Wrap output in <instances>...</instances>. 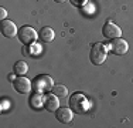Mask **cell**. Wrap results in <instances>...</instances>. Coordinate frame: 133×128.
Instances as JSON below:
<instances>
[{"instance_id":"cell-6","label":"cell","mask_w":133,"mask_h":128,"mask_svg":"<svg viewBox=\"0 0 133 128\" xmlns=\"http://www.w3.org/2000/svg\"><path fill=\"white\" fill-rule=\"evenodd\" d=\"M13 87H14L16 91L20 92V94H27V92H30L31 90H33V83H31L27 77L18 75L13 81Z\"/></svg>"},{"instance_id":"cell-9","label":"cell","mask_w":133,"mask_h":128,"mask_svg":"<svg viewBox=\"0 0 133 128\" xmlns=\"http://www.w3.org/2000/svg\"><path fill=\"white\" fill-rule=\"evenodd\" d=\"M55 118L62 124H68V123H71L72 118H74V111H72V108L59 107L58 110L55 111Z\"/></svg>"},{"instance_id":"cell-11","label":"cell","mask_w":133,"mask_h":128,"mask_svg":"<svg viewBox=\"0 0 133 128\" xmlns=\"http://www.w3.org/2000/svg\"><path fill=\"white\" fill-rule=\"evenodd\" d=\"M54 37H55V33H54V30L51 27H43L38 33V38L43 43H51L54 40Z\"/></svg>"},{"instance_id":"cell-14","label":"cell","mask_w":133,"mask_h":128,"mask_svg":"<svg viewBox=\"0 0 133 128\" xmlns=\"http://www.w3.org/2000/svg\"><path fill=\"white\" fill-rule=\"evenodd\" d=\"M51 91L57 95V97H59V98H61V97H66V95H68V88H66L65 85H62V84H55L52 87Z\"/></svg>"},{"instance_id":"cell-13","label":"cell","mask_w":133,"mask_h":128,"mask_svg":"<svg viewBox=\"0 0 133 128\" xmlns=\"http://www.w3.org/2000/svg\"><path fill=\"white\" fill-rule=\"evenodd\" d=\"M44 98L45 97H43V94L41 92H36L34 91V94H33V97H31V105H33L34 108H41L44 105Z\"/></svg>"},{"instance_id":"cell-16","label":"cell","mask_w":133,"mask_h":128,"mask_svg":"<svg viewBox=\"0 0 133 128\" xmlns=\"http://www.w3.org/2000/svg\"><path fill=\"white\" fill-rule=\"evenodd\" d=\"M87 0H72V4L74 6H82Z\"/></svg>"},{"instance_id":"cell-10","label":"cell","mask_w":133,"mask_h":128,"mask_svg":"<svg viewBox=\"0 0 133 128\" xmlns=\"http://www.w3.org/2000/svg\"><path fill=\"white\" fill-rule=\"evenodd\" d=\"M44 108L50 113H55L59 108V97H57L54 92L47 94L45 98H44Z\"/></svg>"},{"instance_id":"cell-7","label":"cell","mask_w":133,"mask_h":128,"mask_svg":"<svg viewBox=\"0 0 133 128\" xmlns=\"http://www.w3.org/2000/svg\"><path fill=\"white\" fill-rule=\"evenodd\" d=\"M109 50L112 51L113 54H116V56H123V54L128 53L129 50V44L126 40H123L122 37H118V38H113L112 43H110L109 46Z\"/></svg>"},{"instance_id":"cell-18","label":"cell","mask_w":133,"mask_h":128,"mask_svg":"<svg viewBox=\"0 0 133 128\" xmlns=\"http://www.w3.org/2000/svg\"><path fill=\"white\" fill-rule=\"evenodd\" d=\"M54 2H57V3H64V2H66V0H54Z\"/></svg>"},{"instance_id":"cell-3","label":"cell","mask_w":133,"mask_h":128,"mask_svg":"<svg viewBox=\"0 0 133 128\" xmlns=\"http://www.w3.org/2000/svg\"><path fill=\"white\" fill-rule=\"evenodd\" d=\"M89 59L91 63L95 64V66H101L103 61L106 60V47L103 43H95L92 47H91L89 51Z\"/></svg>"},{"instance_id":"cell-2","label":"cell","mask_w":133,"mask_h":128,"mask_svg":"<svg viewBox=\"0 0 133 128\" xmlns=\"http://www.w3.org/2000/svg\"><path fill=\"white\" fill-rule=\"evenodd\" d=\"M54 87V80L47 74H40L33 80V91L36 92H48Z\"/></svg>"},{"instance_id":"cell-17","label":"cell","mask_w":133,"mask_h":128,"mask_svg":"<svg viewBox=\"0 0 133 128\" xmlns=\"http://www.w3.org/2000/svg\"><path fill=\"white\" fill-rule=\"evenodd\" d=\"M14 75H17V74H9V80H10V81H14V80H16Z\"/></svg>"},{"instance_id":"cell-4","label":"cell","mask_w":133,"mask_h":128,"mask_svg":"<svg viewBox=\"0 0 133 128\" xmlns=\"http://www.w3.org/2000/svg\"><path fill=\"white\" fill-rule=\"evenodd\" d=\"M17 36L24 46H28V44L34 43V41L38 38V33H37L31 26H23V27H20Z\"/></svg>"},{"instance_id":"cell-1","label":"cell","mask_w":133,"mask_h":128,"mask_svg":"<svg viewBox=\"0 0 133 128\" xmlns=\"http://www.w3.org/2000/svg\"><path fill=\"white\" fill-rule=\"evenodd\" d=\"M69 107L77 114H87L89 111V101L87 100L84 94L75 92L69 97Z\"/></svg>"},{"instance_id":"cell-12","label":"cell","mask_w":133,"mask_h":128,"mask_svg":"<svg viewBox=\"0 0 133 128\" xmlns=\"http://www.w3.org/2000/svg\"><path fill=\"white\" fill-rule=\"evenodd\" d=\"M27 71H28V66H27V63L24 61V60H18L13 67V73L17 74V75H24Z\"/></svg>"},{"instance_id":"cell-8","label":"cell","mask_w":133,"mask_h":128,"mask_svg":"<svg viewBox=\"0 0 133 128\" xmlns=\"http://www.w3.org/2000/svg\"><path fill=\"white\" fill-rule=\"evenodd\" d=\"M0 31L4 37H14L18 34V30H17V26H16L11 20H3L2 24H0Z\"/></svg>"},{"instance_id":"cell-5","label":"cell","mask_w":133,"mask_h":128,"mask_svg":"<svg viewBox=\"0 0 133 128\" xmlns=\"http://www.w3.org/2000/svg\"><path fill=\"white\" fill-rule=\"evenodd\" d=\"M102 34L108 38V40H113V38L122 37V28H120L119 26H116L113 21L108 20L102 27Z\"/></svg>"},{"instance_id":"cell-15","label":"cell","mask_w":133,"mask_h":128,"mask_svg":"<svg viewBox=\"0 0 133 128\" xmlns=\"http://www.w3.org/2000/svg\"><path fill=\"white\" fill-rule=\"evenodd\" d=\"M6 16H7V11H6L4 7H0V20H6Z\"/></svg>"}]
</instances>
